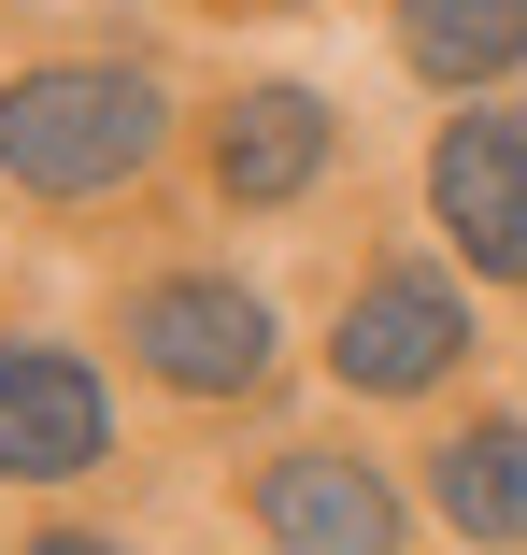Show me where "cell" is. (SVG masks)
<instances>
[{
	"instance_id": "obj_1",
	"label": "cell",
	"mask_w": 527,
	"mask_h": 555,
	"mask_svg": "<svg viewBox=\"0 0 527 555\" xmlns=\"http://www.w3.org/2000/svg\"><path fill=\"white\" fill-rule=\"evenodd\" d=\"M157 157V86L115 72V57H57V72H15L0 86V171L43 185V199H100Z\"/></svg>"
},
{
	"instance_id": "obj_2",
	"label": "cell",
	"mask_w": 527,
	"mask_h": 555,
	"mask_svg": "<svg viewBox=\"0 0 527 555\" xmlns=\"http://www.w3.org/2000/svg\"><path fill=\"white\" fill-rule=\"evenodd\" d=\"M129 343H143V371H157V385H185V399H243V385L271 371V313H257V285L171 271V285H143Z\"/></svg>"
},
{
	"instance_id": "obj_3",
	"label": "cell",
	"mask_w": 527,
	"mask_h": 555,
	"mask_svg": "<svg viewBox=\"0 0 527 555\" xmlns=\"http://www.w3.org/2000/svg\"><path fill=\"white\" fill-rule=\"evenodd\" d=\"M457 343H471V313H457L442 271H371V285L343 299V327H329V371H343L357 399H413V385L457 371Z\"/></svg>"
},
{
	"instance_id": "obj_4",
	"label": "cell",
	"mask_w": 527,
	"mask_h": 555,
	"mask_svg": "<svg viewBox=\"0 0 527 555\" xmlns=\"http://www.w3.org/2000/svg\"><path fill=\"white\" fill-rule=\"evenodd\" d=\"M428 199H442V229L471 271L527 285V115H457L428 143Z\"/></svg>"
},
{
	"instance_id": "obj_5",
	"label": "cell",
	"mask_w": 527,
	"mask_h": 555,
	"mask_svg": "<svg viewBox=\"0 0 527 555\" xmlns=\"http://www.w3.org/2000/svg\"><path fill=\"white\" fill-rule=\"evenodd\" d=\"M100 470V385L43 343H0V485H72Z\"/></svg>"
},
{
	"instance_id": "obj_6",
	"label": "cell",
	"mask_w": 527,
	"mask_h": 555,
	"mask_svg": "<svg viewBox=\"0 0 527 555\" xmlns=\"http://www.w3.org/2000/svg\"><path fill=\"white\" fill-rule=\"evenodd\" d=\"M257 527H271L285 555H385V541H399V499H385L357 456H271Z\"/></svg>"
},
{
	"instance_id": "obj_7",
	"label": "cell",
	"mask_w": 527,
	"mask_h": 555,
	"mask_svg": "<svg viewBox=\"0 0 527 555\" xmlns=\"http://www.w3.org/2000/svg\"><path fill=\"white\" fill-rule=\"evenodd\" d=\"M313 171H329V100H313V86L229 100V129H215V185L229 199H299Z\"/></svg>"
},
{
	"instance_id": "obj_8",
	"label": "cell",
	"mask_w": 527,
	"mask_h": 555,
	"mask_svg": "<svg viewBox=\"0 0 527 555\" xmlns=\"http://www.w3.org/2000/svg\"><path fill=\"white\" fill-rule=\"evenodd\" d=\"M428 499H442V527H471V541H527V413L457 427L442 470H428Z\"/></svg>"
},
{
	"instance_id": "obj_9",
	"label": "cell",
	"mask_w": 527,
	"mask_h": 555,
	"mask_svg": "<svg viewBox=\"0 0 527 555\" xmlns=\"http://www.w3.org/2000/svg\"><path fill=\"white\" fill-rule=\"evenodd\" d=\"M399 43H413V72H442V86H499L527 57V0H399Z\"/></svg>"
}]
</instances>
